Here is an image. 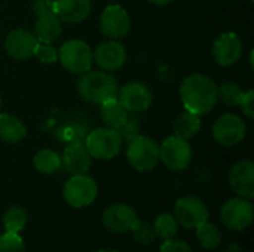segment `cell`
I'll return each instance as SVG.
<instances>
[{"label": "cell", "instance_id": "cell-35", "mask_svg": "<svg viewBox=\"0 0 254 252\" xmlns=\"http://www.w3.org/2000/svg\"><path fill=\"white\" fill-rule=\"evenodd\" d=\"M241 110L243 113L249 117V119H254V91L250 89L249 92L244 94V98L241 101Z\"/></svg>", "mask_w": 254, "mask_h": 252}, {"label": "cell", "instance_id": "cell-24", "mask_svg": "<svg viewBox=\"0 0 254 252\" xmlns=\"http://www.w3.org/2000/svg\"><path fill=\"white\" fill-rule=\"evenodd\" d=\"M61 156L51 149L40 150L34 156V168L42 174H54L61 168Z\"/></svg>", "mask_w": 254, "mask_h": 252}, {"label": "cell", "instance_id": "cell-15", "mask_svg": "<svg viewBox=\"0 0 254 252\" xmlns=\"http://www.w3.org/2000/svg\"><path fill=\"white\" fill-rule=\"evenodd\" d=\"M241 55H243V42L232 31L222 34L213 45V56L219 65L231 67L237 61H240Z\"/></svg>", "mask_w": 254, "mask_h": 252}, {"label": "cell", "instance_id": "cell-1", "mask_svg": "<svg viewBox=\"0 0 254 252\" xmlns=\"http://www.w3.org/2000/svg\"><path fill=\"white\" fill-rule=\"evenodd\" d=\"M180 98L186 108L193 114L210 113L219 100V88L213 79L195 73L188 76L180 86Z\"/></svg>", "mask_w": 254, "mask_h": 252}, {"label": "cell", "instance_id": "cell-10", "mask_svg": "<svg viewBox=\"0 0 254 252\" xmlns=\"http://www.w3.org/2000/svg\"><path fill=\"white\" fill-rule=\"evenodd\" d=\"M116 98L122 104V107L131 113L144 111L153 102V95H152L150 88L141 82L127 83L124 88H121L118 91Z\"/></svg>", "mask_w": 254, "mask_h": 252}, {"label": "cell", "instance_id": "cell-23", "mask_svg": "<svg viewBox=\"0 0 254 252\" xmlns=\"http://www.w3.org/2000/svg\"><path fill=\"white\" fill-rule=\"evenodd\" d=\"M174 135L183 138V140H190L193 138L199 129H201V119L198 114H193L190 111H185L182 114L177 116V119L174 120Z\"/></svg>", "mask_w": 254, "mask_h": 252}, {"label": "cell", "instance_id": "cell-28", "mask_svg": "<svg viewBox=\"0 0 254 252\" xmlns=\"http://www.w3.org/2000/svg\"><path fill=\"white\" fill-rule=\"evenodd\" d=\"M244 94L246 92L243 91V88L235 82H225L219 88V97L228 105H240L244 98Z\"/></svg>", "mask_w": 254, "mask_h": 252}, {"label": "cell", "instance_id": "cell-34", "mask_svg": "<svg viewBox=\"0 0 254 252\" xmlns=\"http://www.w3.org/2000/svg\"><path fill=\"white\" fill-rule=\"evenodd\" d=\"M33 12L37 16L46 15V13H55L54 0H34L33 1Z\"/></svg>", "mask_w": 254, "mask_h": 252}, {"label": "cell", "instance_id": "cell-16", "mask_svg": "<svg viewBox=\"0 0 254 252\" xmlns=\"http://www.w3.org/2000/svg\"><path fill=\"white\" fill-rule=\"evenodd\" d=\"M127 59V50L125 48L116 42V40H109L101 45L94 52V61L97 65L104 70V71H116L119 70Z\"/></svg>", "mask_w": 254, "mask_h": 252}, {"label": "cell", "instance_id": "cell-11", "mask_svg": "<svg viewBox=\"0 0 254 252\" xmlns=\"http://www.w3.org/2000/svg\"><path fill=\"white\" fill-rule=\"evenodd\" d=\"M246 131H247V128H246L244 120L240 116L229 113V114L220 116L216 120V123L213 126V138L219 144L231 147L244 140Z\"/></svg>", "mask_w": 254, "mask_h": 252}, {"label": "cell", "instance_id": "cell-29", "mask_svg": "<svg viewBox=\"0 0 254 252\" xmlns=\"http://www.w3.org/2000/svg\"><path fill=\"white\" fill-rule=\"evenodd\" d=\"M132 232V236L134 239L140 244V245H150L155 242L156 239V235H155V230H153V226L143 221V220H135L131 230Z\"/></svg>", "mask_w": 254, "mask_h": 252}, {"label": "cell", "instance_id": "cell-7", "mask_svg": "<svg viewBox=\"0 0 254 252\" xmlns=\"http://www.w3.org/2000/svg\"><path fill=\"white\" fill-rule=\"evenodd\" d=\"M64 199L68 205L74 208H83L91 205L97 198V184L95 181L85 175H73L64 186L63 190Z\"/></svg>", "mask_w": 254, "mask_h": 252}, {"label": "cell", "instance_id": "cell-31", "mask_svg": "<svg viewBox=\"0 0 254 252\" xmlns=\"http://www.w3.org/2000/svg\"><path fill=\"white\" fill-rule=\"evenodd\" d=\"M0 252H25L24 241L18 233H9L0 236Z\"/></svg>", "mask_w": 254, "mask_h": 252}, {"label": "cell", "instance_id": "cell-21", "mask_svg": "<svg viewBox=\"0 0 254 252\" xmlns=\"http://www.w3.org/2000/svg\"><path fill=\"white\" fill-rule=\"evenodd\" d=\"M27 129L24 123L12 114L1 113L0 114V140L9 144H16L24 140Z\"/></svg>", "mask_w": 254, "mask_h": 252}, {"label": "cell", "instance_id": "cell-38", "mask_svg": "<svg viewBox=\"0 0 254 252\" xmlns=\"http://www.w3.org/2000/svg\"><path fill=\"white\" fill-rule=\"evenodd\" d=\"M97 252H118V251H113V250H101V251H97Z\"/></svg>", "mask_w": 254, "mask_h": 252}, {"label": "cell", "instance_id": "cell-37", "mask_svg": "<svg viewBox=\"0 0 254 252\" xmlns=\"http://www.w3.org/2000/svg\"><path fill=\"white\" fill-rule=\"evenodd\" d=\"M225 252H241V250H240V247H238V245H235V244H234V245H231V247H229V248H228Z\"/></svg>", "mask_w": 254, "mask_h": 252}, {"label": "cell", "instance_id": "cell-19", "mask_svg": "<svg viewBox=\"0 0 254 252\" xmlns=\"http://www.w3.org/2000/svg\"><path fill=\"white\" fill-rule=\"evenodd\" d=\"M91 0H54L55 15L60 21L76 24L83 21L91 12Z\"/></svg>", "mask_w": 254, "mask_h": 252}, {"label": "cell", "instance_id": "cell-27", "mask_svg": "<svg viewBox=\"0 0 254 252\" xmlns=\"http://www.w3.org/2000/svg\"><path fill=\"white\" fill-rule=\"evenodd\" d=\"M153 230H155V235L164 241L173 239V238H176V235L179 232V223L173 215L161 214L156 217V220L153 223Z\"/></svg>", "mask_w": 254, "mask_h": 252}, {"label": "cell", "instance_id": "cell-2", "mask_svg": "<svg viewBox=\"0 0 254 252\" xmlns=\"http://www.w3.org/2000/svg\"><path fill=\"white\" fill-rule=\"evenodd\" d=\"M118 91V80L112 74L103 71L83 73L77 82L80 98L91 104H101L107 100L116 98Z\"/></svg>", "mask_w": 254, "mask_h": 252}, {"label": "cell", "instance_id": "cell-40", "mask_svg": "<svg viewBox=\"0 0 254 252\" xmlns=\"http://www.w3.org/2000/svg\"><path fill=\"white\" fill-rule=\"evenodd\" d=\"M250 1H253V0H250Z\"/></svg>", "mask_w": 254, "mask_h": 252}, {"label": "cell", "instance_id": "cell-25", "mask_svg": "<svg viewBox=\"0 0 254 252\" xmlns=\"http://www.w3.org/2000/svg\"><path fill=\"white\" fill-rule=\"evenodd\" d=\"M196 236H198L201 247L205 250H214L222 244V233L219 227L208 221L196 227Z\"/></svg>", "mask_w": 254, "mask_h": 252}, {"label": "cell", "instance_id": "cell-9", "mask_svg": "<svg viewBox=\"0 0 254 252\" xmlns=\"http://www.w3.org/2000/svg\"><path fill=\"white\" fill-rule=\"evenodd\" d=\"M174 218L186 229H196L208 221V209L196 196H186L177 201L174 206Z\"/></svg>", "mask_w": 254, "mask_h": 252}, {"label": "cell", "instance_id": "cell-36", "mask_svg": "<svg viewBox=\"0 0 254 252\" xmlns=\"http://www.w3.org/2000/svg\"><path fill=\"white\" fill-rule=\"evenodd\" d=\"M147 1H150V3H153V4H158V6H162V4L171 3L173 0H147Z\"/></svg>", "mask_w": 254, "mask_h": 252}, {"label": "cell", "instance_id": "cell-6", "mask_svg": "<svg viewBox=\"0 0 254 252\" xmlns=\"http://www.w3.org/2000/svg\"><path fill=\"white\" fill-rule=\"evenodd\" d=\"M159 159L171 171H185L192 160V149L186 140L173 135L161 144Z\"/></svg>", "mask_w": 254, "mask_h": 252}, {"label": "cell", "instance_id": "cell-33", "mask_svg": "<svg viewBox=\"0 0 254 252\" xmlns=\"http://www.w3.org/2000/svg\"><path fill=\"white\" fill-rule=\"evenodd\" d=\"M161 252H193V250L183 241H177V239H167L162 247Z\"/></svg>", "mask_w": 254, "mask_h": 252}, {"label": "cell", "instance_id": "cell-32", "mask_svg": "<svg viewBox=\"0 0 254 252\" xmlns=\"http://www.w3.org/2000/svg\"><path fill=\"white\" fill-rule=\"evenodd\" d=\"M34 55L43 64H54L55 61H58V50L49 43H39L34 50Z\"/></svg>", "mask_w": 254, "mask_h": 252}, {"label": "cell", "instance_id": "cell-12", "mask_svg": "<svg viewBox=\"0 0 254 252\" xmlns=\"http://www.w3.org/2000/svg\"><path fill=\"white\" fill-rule=\"evenodd\" d=\"M131 27L128 12L119 4L107 6L101 16H100V28L104 36L110 37L112 40L124 37Z\"/></svg>", "mask_w": 254, "mask_h": 252}, {"label": "cell", "instance_id": "cell-5", "mask_svg": "<svg viewBox=\"0 0 254 252\" xmlns=\"http://www.w3.org/2000/svg\"><path fill=\"white\" fill-rule=\"evenodd\" d=\"M85 147L88 149L92 159L109 160L118 156L121 151L122 140L115 129L110 128H98L91 131L85 138Z\"/></svg>", "mask_w": 254, "mask_h": 252}, {"label": "cell", "instance_id": "cell-17", "mask_svg": "<svg viewBox=\"0 0 254 252\" xmlns=\"http://www.w3.org/2000/svg\"><path fill=\"white\" fill-rule=\"evenodd\" d=\"M137 220L135 211L128 205H112L103 214V224L107 230L113 233H125L129 232L134 221Z\"/></svg>", "mask_w": 254, "mask_h": 252}, {"label": "cell", "instance_id": "cell-14", "mask_svg": "<svg viewBox=\"0 0 254 252\" xmlns=\"http://www.w3.org/2000/svg\"><path fill=\"white\" fill-rule=\"evenodd\" d=\"M229 184L232 190L244 199L254 198V165L252 160H240L229 171Z\"/></svg>", "mask_w": 254, "mask_h": 252}, {"label": "cell", "instance_id": "cell-3", "mask_svg": "<svg viewBox=\"0 0 254 252\" xmlns=\"http://www.w3.org/2000/svg\"><path fill=\"white\" fill-rule=\"evenodd\" d=\"M58 61L67 71L83 74L91 70L94 53L88 43H85L83 40L71 39L61 45L58 50Z\"/></svg>", "mask_w": 254, "mask_h": 252}, {"label": "cell", "instance_id": "cell-8", "mask_svg": "<svg viewBox=\"0 0 254 252\" xmlns=\"http://www.w3.org/2000/svg\"><path fill=\"white\" fill-rule=\"evenodd\" d=\"M223 224L231 230H244L252 226L254 220V209L252 202L244 198L229 199L220 212Z\"/></svg>", "mask_w": 254, "mask_h": 252}, {"label": "cell", "instance_id": "cell-4", "mask_svg": "<svg viewBox=\"0 0 254 252\" xmlns=\"http://www.w3.org/2000/svg\"><path fill=\"white\" fill-rule=\"evenodd\" d=\"M127 159L129 165L140 172L153 171L159 162V146L150 137L138 135L129 141Z\"/></svg>", "mask_w": 254, "mask_h": 252}, {"label": "cell", "instance_id": "cell-13", "mask_svg": "<svg viewBox=\"0 0 254 252\" xmlns=\"http://www.w3.org/2000/svg\"><path fill=\"white\" fill-rule=\"evenodd\" d=\"M37 45L39 42L36 36L25 28L12 30L4 39V49L15 59H27L33 56Z\"/></svg>", "mask_w": 254, "mask_h": 252}, {"label": "cell", "instance_id": "cell-20", "mask_svg": "<svg viewBox=\"0 0 254 252\" xmlns=\"http://www.w3.org/2000/svg\"><path fill=\"white\" fill-rule=\"evenodd\" d=\"M39 43H52L61 34V21L55 13H46L37 16L34 31Z\"/></svg>", "mask_w": 254, "mask_h": 252}, {"label": "cell", "instance_id": "cell-22", "mask_svg": "<svg viewBox=\"0 0 254 252\" xmlns=\"http://www.w3.org/2000/svg\"><path fill=\"white\" fill-rule=\"evenodd\" d=\"M100 105H101L100 111H101V119H103L104 126L116 131L125 120L128 111L122 107V104L118 101V98L107 100V101L101 102Z\"/></svg>", "mask_w": 254, "mask_h": 252}, {"label": "cell", "instance_id": "cell-39", "mask_svg": "<svg viewBox=\"0 0 254 252\" xmlns=\"http://www.w3.org/2000/svg\"><path fill=\"white\" fill-rule=\"evenodd\" d=\"M0 107H1V97H0Z\"/></svg>", "mask_w": 254, "mask_h": 252}, {"label": "cell", "instance_id": "cell-18", "mask_svg": "<svg viewBox=\"0 0 254 252\" xmlns=\"http://www.w3.org/2000/svg\"><path fill=\"white\" fill-rule=\"evenodd\" d=\"M61 163L64 165L68 174L80 175L89 171L92 165V156L89 154L83 143H73L65 147L64 154L61 157Z\"/></svg>", "mask_w": 254, "mask_h": 252}, {"label": "cell", "instance_id": "cell-26", "mask_svg": "<svg viewBox=\"0 0 254 252\" xmlns=\"http://www.w3.org/2000/svg\"><path fill=\"white\" fill-rule=\"evenodd\" d=\"M27 220H28V215L22 206H12L3 217L4 230L9 233H19L21 230H24Z\"/></svg>", "mask_w": 254, "mask_h": 252}, {"label": "cell", "instance_id": "cell-30", "mask_svg": "<svg viewBox=\"0 0 254 252\" xmlns=\"http://www.w3.org/2000/svg\"><path fill=\"white\" fill-rule=\"evenodd\" d=\"M140 119L135 117L134 114H127L125 120L122 122V125L116 129V132L119 134L122 141H132L135 137L140 135Z\"/></svg>", "mask_w": 254, "mask_h": 252}]
</instances>
